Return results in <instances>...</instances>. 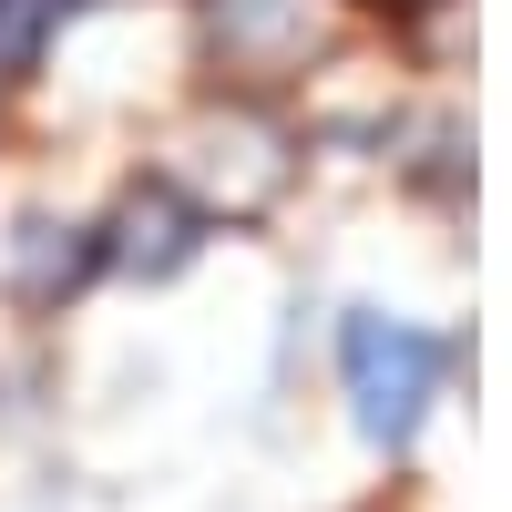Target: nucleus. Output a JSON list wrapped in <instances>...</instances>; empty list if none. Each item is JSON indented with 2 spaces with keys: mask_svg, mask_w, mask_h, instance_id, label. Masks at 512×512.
Masks as SVG:
<instances>
[{
  "mask_svg": "<svg viewBox=\"0 0 512 512\" xmlns=\"http://www.w3.org/2000/svg\"><path fill=\"white\" fill-rule=\"evenodd\" d=\"M338 359H349V400H359V431L369 441H410L420 410H431V379H441V349L400 318H349L338 338Z\"/></svg>",
  "mask_w": 512,
  "mask_h": 512,
  "instance_id": "obj_1",
  "label": "nucleus"
},
{
  "mask_svg": "<svg viewBox=\"0 0 512 512\" xmlns=\"http://www.w3.org/2000/svg\"><path fill=\"white\" fill-rule=\"evenodd\" d=\"M185 175L205 185V205H226V216H256L277 185H287V144L267 134V123H246V113H226V123H195V144H185Z\"/></svg>",
  "mask_w": 512,
  "mask_h": 512,
  "instance_id": "obj_2",
  "label": "nucleus"
},
{
  "mask_svg": "<svg viewBox=\"0 0 512 512\" xmlns=\"http://www.w3.org/2000/svg\"><path fill=\"white\" fill-rule=\"evenodd\" d=\"M205 31H216V52H226L236 72H287V62L318 41L308 0H216V11H205Z\"/></svg>",
  "mask_w": 512,
  "mask_h": 512,
  "instance_id": "obj_3",
  "label": "nucleus"
},
{
  "mask_svg": "<svg viewBox=\"0 0 512 512\" xmlns=\"http://www.w3.org/2000/svg\"><path fill=\"white\" fill-rule=\"evenodd\" d=\"M113 267H134V277H164V267H185L195 256V205L175 185H144V195H123V216H113Z\"/></svg>",
  "mask_w": 512,
  "mask_h": 512,
  "instance_id": "obj_4",
  "label": "nucleus"
},
{
  "mask_svg": "<svg viewBox=\"0 0 512 512\" xmlns=\"http://www.w3.org/2000/svg\"><path fill=\"white\" fill-rule=\"evenodd\" d=\"M82 267H93V246H82L72 226H21V287H31V297H52V287H72Z\"/></svg>",
  "mask_w": 512,
  "mask_h": 512,
  "instance_id": "obj_5",
  "label": "nucleus"
},
{
  "mask_svg": "<svg viewBox=\"0 0 512 512\" xmlns=\"http://www.w3.org/2000/svg\"><path fill=\"white\" fill-rule=\"evenodd\" d=\"M72 11H82V0H0V72H31L41 41H52Z\"/></svg>",
  "mask_w": 512,
  "mask_h": 512,
  "instance_id": "obj_6",
  "label": "nucleus"
}]
</instances>
